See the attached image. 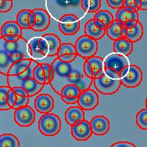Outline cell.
Listing matches in <instances>:
<instances>
[{
	"label": "cell",
	"instance_id": "6da1fadb",
	"mask_svg": "<svg viewBox=\"0 0 147 147\" xmlns=\"http://www.w3.org/2000/svg\"><path fill=\"white\" fill-rule=\"evenodd\" d=\"M85 60L79 56L72 63L62 62L57 57L54 59L51 64L54 71V78L50 85L55 92L60 95L63 88L67 85H77L82 92L90 88L94 79L85 74Z\"/></svg>",
	"mask_w": 147,
	"mask_h": 147
},
{
	"label": "cell",
	"instance_id": "7a4b0ae2",
	"mask_svg": "<svg viewBox=\"0 0 147 147\" xmlns=\"http://www.w3.org/2000/svg\"><path fill=\"white\" fill-rule=\"evenodd\" d=\"M96 90L102 95H113L121 86V74L110 68H105V74L93 81Z\"/></svg>",
	"mask_w": 147,
	"mask_h": 147
},
{
	"label": "cell",
	"instance_id": "3957f363",
	"mask_svg": "<svg viewBox=\"0 0 147 147\" xmlns=\"http://www.w3.org/2000/svg\"><path fill=\"white\" fill-rule=\"evenodd\" d=\"M0 50L6 53L14 61L31 59L29 54L28 42L22 37L14 42H9L3 37H0Z\"/></svg>",
	"mask_w": 147,
	"mask_h": 147
},
{
	"label": "cell",
	"instance_id": "277c9868",
	"mask_svg": "<svg viewBox=\"0 0 147 147\" xmlns=\"http://www.w3.org/2000/svg\"><path fill=\"white\" fill-rule=\"evenodd\" d=\"M81 3L82 0H46V6L49 13L58 20L60 12H63V16L69 13L75 14V8L82 7Z\"/></svg>",
	"mask_w": 147,
	"mask_h": 147
},
{
	"label": "cell",
	"instance_id": "5b68a950",
	"mask_svg": "<svg viewBox=\"0 0 147 147\" xmlns=\"http://www.w3.org/2000/svg\"><path fill=\"white\" fill-rule=\"evenodd\" d=\"M61 120L55 113L42 114L38 121V130L42 135L49 137L57 136L61 130Z\"/></svg>",
	"mask_w": 147,
	"mask_h": 147
},
{
	"label": "cell",
	"instance_id": "8992f818",
	"mask_svg": "<svg viewBox=\"0 0 147 147\" xmlns=\"http://www.w3.org/2000/svg\"><path fill=\"white\" fill-rule=\"evenodd\" d=\"M75 47L78 56L87 59L96 56L98 51V42L85 34L77 39Z\"/></svg>",
	"mask_w": 147,
	"mask_h": 147
},
{
	"label": "cell",
	"instance_id": "52a82bcc",
	"mask_svg": "<svg viewBox=\"0 0 147 147\" xmlns=\"http://www.w3.org/2000/svg\"><path fill=\"white\" fill-rule=\"evenodd\" d=\"M142 71L136 65L127 66L121 73L122 85L127 88L138 87L142 82Z\"/></svg>",
	"mask_w": 147,
	"mask_h": 147
},
{
	"label": "cell",
	"instance_id": "ba28073f",
	"mask_svg": "<svg viewBox=\"0 0 147 147\" xmlns=\"http://www.w3.org/2000/svg\"><path fill=\"white\" fill-rule=\"evenodd\" d=\"M62 42L59 37L55 34H45L41 37L40 49L45 57L57 56Z\"/></svg>",
	"mask_w": 147,
	"mask_h": 147
},
{
	"label": "cell",
	"instance_id": "9c48e42d",
	"mask_svg": "<svg viewBox=\"0 0 147 147\" xmlns=\"http://www.w3.org/2000/svg\"><path fill=\"white\" fill-rule=\"evenodd\" d=\"M81 27L79 17L75 14H65L58 20V28L64 35H74L77 34Z\"/></svg>",
	"mask_w": 147,
	"mask_h": 147
},
{
	"label": "cell",
	"instance_id": "30bf717a",
	"mask_svg": "<svg viewBox=\"0 0 147 147\" xmlns=\"http://www.w3.org/2000/svg\"><path fill=\"white\" fill-rule=\"evenodd\" d=\"M14 121L20 127H30L35 121V112L28 105L15 110Z\"/></svg>",
	"mask_w": 147,
	"mask_h": 147
},
{
	"label": "cell",
	"instance_id": "8fae6325",
	"mask_svg": "<svg viewBox=\"0 0 147 147\" xmlns=\"http://www.w3.org/2000/svg\"><path fill=\"white\" fill-rule=\"evenodd\" d=\"M105 68H110L121 74L122 71L130 65L129 59L121 54L112 53L107 55L104 59Z\"/></svg>",
	"mask_w": 147,
	"mask_h": 147
},
{
	"label": "cell",
	"instance_id": "7c38bea8",
	"mask_svg": "<svg viewBox=\"0 0 147 147\" xmlns=\"http://www.w3.org/2000/svg\"><path fill=\"white\" fill-rule=\"evenodd\" d=\"M99 102L98 94L92 89L88 88L82 92L78 97V105L84 110H93L96 109Z\"/></svg>",
	"mask_w": 147,
	"mask_h": 147
},
{
	"label": "cell",
	"instance_id": "4fadbf2b",
	"mask_svg": "<svg viewBox=\"0 0 147 147\" xmlns=\"http://www.w3.org/2000/svg\"><path fill=\"white\" fill-rule=\"evenodd\" d=\"M71 136L75 140L78 141H86L92 136V130L90 122L84 120L78 122L76 125L71 126Z\"/></svg>",
	"mask_w": 147,
	"mask_h": 147
},
{
	"label": "cell",
	"instance_id": "5bb4252c",
	"mask_svg": "<svg viewBox=\"0 0 147 147\" xmlns=\"http://www.w3.org/2000/svg\"><path fill=\"white\" fill-rule=\"evenodd\" d=\"M55 102L53 96L49 94H38L34 99V108L40 113H51L53 110Z\"/></svg>",
	"mask_w": 147,
	"mask_h": 147
},
{
	"label": "cell",
	"instance_id": "9a60e30c",
	"mask_svg": "<svg viewBox=\"0 0 147 147\" xmlns=\"http://www.w3.org/2000/svg\"><path fill=\"white\" fill-rule=\"evenodd\" d=\"M38 63V61L34 60L28 70H27L24 73L16 76H7V85L11 88L15 87H22L26 81L33 78V71Z\"/></svg>",
	"mask_w": 147,
	"mask_h": 147
},
{
	"label": "cell",
	"instance_id": "2e32d148",
	"mask_svg": "<svg viewBox=\"0 0 147 147\" xmlns=\"http://www.w3.org/2000/svg\"><path fill=\"white\" fill-rule=\"evenodd\" d=\"M92 130L96 136H105L110 131V121L105 116L98 115L92 118L90 121Z\"/></svg>",
	"mask_w": 147,
	"mask_h": 147
},
{
	"label": "cell",
	"instance_id": "e0dca14e",
	"mask_svg": "<svg viewBox=\"0 0 147 147\" xmlns=\"http://www.w3.org/2000/svg\"><path fill=\"white\" fill-rule=\"evenodd\" d=\"M36 16V23L31 30L34 31H44L50 25V14L44 9H32Z\"/></svg>",
	"mask_w": 147,
	"mask_h": 147
},
{
	"label": "cell",
	"instance_id": "ac0fdd59",
	"mask_svg": "<svg viewBox=\"0 0 147 147\" xmlns=\"http://www.w3.org/2000/svg\"><path fill=\"white\" fill-rule=\"evenodd\" d=\"M82 93V90L77 85H67L63 87L59 96L63 102L67 104L78 103V97Z\"/></svg>",
	"mask_w": 147,
	"mask_h": 147
},
{
	"label": "cell",
	"instance_id": "d6986e66",
	"mask_svg": "<svg viewBox=\"0 0 147 147\" xmlns=\"http://www.w3.org/2000/svg\"><path fill=\"white\" fill-rule=\"evenodd\" d=\"M78 57L75 45L68 42L62 43L57 54V58L59 60L64 63H72Z\"/></svg>",
	"mask_w": 147,
	"mask_h": 147
},
{
	"label": "cell",
	"instance_id": "ffe728a7",
	"mask_svg": "<svg viewBox=\"0 0 147 147\" xmlns=\"http://www.w3.org/2000/svg\"><path fill=\"white\" fill-rule=\"evenodd\" d=\"M64 118L68 125L72 126L85 120V112L80 107H71L66 110Z\"/></svg>",
	"mask_w": 147,
	"mask_h": 147
},
{
	"label": "cell",
	"instance_id": "44dd1931",
	"mask_svg": "<svg viewBox=\"0 0 147 147\" xmlns=\"http://www.w3.org/2000/svg\"><path fill=\"white\" fill-rule=\"evenodd\" d=\"M113 50L117 53L127 57L133 51V42L126 38H121L117 41H114Z\"/></svg>",
	"mask_w": 147,
	"mask_h": 147
},
{
	"label": "cell",
	"instance_id": "7402d4cb",
	"mask_svg": "<svg viewBox=\"0 0 147 147\" xmlns=\"http://www.w3.org/2000/svg\"><path fill=\"white\" fill-rule=\"evenodd\" d=\"M85 35L90 37L92 38H94L96 40L101 39L102 37L105 36L107 34V30L99 28L96 26L95 20L91 19L86 22L85 25Z\"/></svg>",
	"mask_w": 147,
	"mask_h": 147
},
{
	"label": "cell",
	"instance_id": "603a6c76",
	"mask_svg": "<svg viewBox=\"0 0 147 147\" xmlns=\"http://www.w3.org/2000/svg\"><path fill=\"white\" fill-rule=\"evenodd\" d=\"M33 61L34 60L32 59H24L15 61L9 69L7 76H16L24 73L27 70H28Z\"/></svg>",
	"mask_w": 147,
	"mask_h": 147
},
{
	"label": "cell",
	"instance_id": "cb8c5ba5",
	"mask_svg": "<svg viewBox=\"0 0 147 147\" xmlns=\"http://www.w3.org/2000/svg\"><path fill=\"white\" fill-rule=\"evenodd\" d=\"M8 35H17L21 37L22 28L17 21L9 20L3 24L1 28V37L8 36Z\"/></svg>",
	"mask_w": 147,
	"mask_h": 147
},
{
	"label": "cell",
	"instance_id": "d4e9b609",
	"mask_svg": "<svg viewBox=\"0 0 147 147\" xmlns=\"http://www.w3.org/2000/svg\"><path fill=\"white\" fill-rule=\"evenodd\" d=\"M40 40H41V37H34L28 41L30 57L31 59L35 61L42 59L44 57H45L40 49Z\"/></svg>",
	"mask_w": 147,
	"mask_h": 147
},
{
	"label": "cell",
	"instance_id": "484cf974",
	"mask_svg": "<svg viewBox=\"0 0 147 147\" xmlns=\"http://www.w3.org/2000/svg\"><path fill=\"white\" fill-rule=\"evenodd\" d=\"M139 13L138 11L128 12L125 7L119 9L116 13V20L117 21H121L124 24L129 20L139 21Z\"/></svg>",
	"mask_w": 147,
	"mask_h": 147
},
{
	"label": "cell",
	"instance_id": "4316f807",
	"mask_svg": "<svg viewBox=\"0 0 147 147\" xmlns=\"http://www.w3.org/2000/svg\"><path fill=\"white\" fill-rule=\"evenodd\" d=\"M143 33H144L143 27L141 23L139 21L136 24V26H134L133 28L127 30V35L125 38L130 40L132 42H137L142 38Z\"/></svg>",
	"mask_w": 147,
	"mask_h": 147
},
{
	"label": "cell",
	"instance_id": "83f0119b",
	"mask_svg": "<svg viewBox=\"0 0 147 147\" xmlns=\"http://www.w3.org/2000/svg\"><path fill=\"white\" fill-rule=\"evenodd\" d=\"M15 61L10 56L5 52L0 50V73L3 75H8L9 71Z\"/></svg>",
	"mask_w": 147,
	"mask_h": 147
},
{
	"label": "cell",
	"instance_id": "f1b7e54d",
	"mask_svg": "<svg viewBox=\"0 0 147 147\" xmlns=\"http://www.w3.org/2000/svg\"><path fill=\"white\" fill-rule=\"evenodd\" d=\"M0 147H20V143L17 136L6 133L0 136Z\"/></svg>",
	"mask_w": 147,
	"mask_h": 147
},
{
	"label": "cell",
	"instance_id": "f546056e",
	"mask_svg": "<svg viewBox=\"0 0 147 147\" xmlns=\"http://www.w3.org/2000/svg\"><path fill=\"white\" fill-rule=\"evenodd\" d=\"M23 88H24L28 92L29 97H32V96L38 95L41 91L44 88V85H41L38 82H37L34 78H31V79L26 81L22 86Z\"/></svg>",
	"mask_w": 147,
	"mask_h": 147
},
{
	"label": "cell",
	"instance_id": "4dcf8cb0",
	"mask_svg": "<svg viewBox=\"0 0 147 147\" xmlns=\"http://www.w3.org/2000/svg\"><path fill=\"white\" fill-rule=\"evenodd\" d=\"M122 26L119 24L118 21L117 20H113V22L110 25V27L107 28V34L110 39L113 41H117L123 38L121 31Z\"/></svg>",
	"mask_w": 147,
	"mask_h": 147
},
{
	"label": "cell",
	"instance_id": "1f68e13d",
	"mask_svg": "<svg viewBox=\"0 0 147 147\" xmlns=\"http://www.w3.org/2000/svg\"><path fill=\"white\" fill-rule=\"evenodd\" d=\"M86 61L89 63V65L92 67V73H93V78H95L96 74L99 73V71L105 69L104 59H102L101 57L95 56L93 57H91L89 59H87Z\"/></svg>",
	"mask_w": 147,
	"mask_h": 147
},
{
	"label": "cell",
	"instance_id": "d6a6232c",
	"mask_svg": "<svg viewBox=\"0 0 147 147\" xmlns=\"http://www.w3.org/2000/svg\"><path fill=\"white\" fill-rule=\"evenodd\" d=\"M82 7L86 13H97L102 6L101 0H82Z\"/></svg>",
	"mask_w": 147,
	"mask_h": 147
},
{
	"label": "cell",
	"instance_id": "836d02e7",
	"mask_svg": "<svg viewBox=\"0 0 147 147\" xmlns=\"http://www.w3.org/2000/svg\"><path fill=\"white\" fill-rule=\"evenodd\" d=\"M93 19L101 21L107 28L110 27V24L114 20L113 14L107 10H99V11H98L97 13H96Z\"/></svg>",
	"mask_w": 147,
	"mask_h": 147
},
{
	"label": "cell",
	"instance_id": "e575fe53",
	"mask_svg": "<svg viewBox=\"0 0 147 147\" xmlns=\"http://www.w3.org/2000/svg\"><path fill=\"white\" fill-rule=\"evenodd\" d=\"M31 11L32 10H31V9H21L17 14L16 21L21 27L22 29H31L30 26H29L28 19L29 15L31 13Z\"/></svg>",
	"mask_w": 147,
	"mask_h": 147
},
{
	"label": "cell",
	"instance_id": "d590c367",
	"mask_svg": "<svg viewBox=\"0 0 147 147\" xmlns=\"http://www.w3.org/2000/svg\"><path fill=\"white\" fill-rule=\"evenodd\" d=\"M10 90L11 88L8 85L0 86V110H9L11 109L7 100L8 93Z\"/></svg>",
	"mask_w": 147,
	"mask_h": 147
},
{
	"label": "cell",
	"instance_id": "8d00e7d4",
	"mask_svg": "<svg viewBox=\"0 0 147 147\" xmlns=\"http://www.w3.org/2000/svg\"><path fill=\"white\" fill-rule=\"evenodd\" d=\"M136 125L142 130H147V109H142L136 115Z\"/></svg>",
	"mask_w": 147,
	"mask_h": 147
},
{
	"label": "cell",
	"instance_id": "74e56055",
	"mask_svg": "<svg viewBox=\"0 0 147 147\" xmlns=\"http://www.w3.org/2000/svg\"><path fill=\"white\" fill-rule=\"evenodd\" d=\"M33 78L41 85H45V74L42 63H38L33 71Z\"/></svg>",
	"mask_w": 147,
	"mask_h": 147
},
{
	"label": "cell",
	"instance_id": "f35d334b",
	"mask_svg": "<svg viewBox=\"0 0 147 147\" xmlns=\"http://www.w3.org/2000/svg\"><path fill=\"white\" fill-rule=\"evenodd\" d=\"M29 99L30 97L29 96H17V101L15 103V106L13 107V110H17L20 107H24L28 105L29 102Z\"/></svg>",
	"mask_w": 147,
	"mask_h": 147
},
{
	"label": "cell",
	"instance_id": "ab89813d",
	"mask_svg": "<svg viewBox=\"0 0 147 147\" xmlns=\"http://www.w3.org/2000/svg\"><path fill=\"white\" fill-rule=\"evenodd\" d=\"M13 0H0V12L7 13L13 7Z\"/></svg>",
	"mask_w": 147,
	"mask_h": 147
},
{
	"label": "cell",
	"instance_id": "60d3db41",
	"mask_svg": "<svg viewBox=\"0 0 147 147\" xmlns=\"http://www.w3.org/2000/svg\"><path fill=\"white\" fill-rule=\"evenodd\" d=\"M107 3L110 8L119 9L124 7L125 0H107Z\"/></svg>",
	"mask_w": 147,
	"mask_h": 147
},
{
	"label": "cell",
	"instance_id": "b9f144b4",
	"mask_svg": "<svg viewBox=\"0 0 147 147\" xmlns=\"http://www.w3.org/2000/svg\"><path fill=\"white\" fill-rule=\"evenodd\" d=\"M42 66L45 74V85H49L50 84V73H51L52 66L46 63H42Z\"/></svg>",
	"mask_w": 147,
	"mask_h": 147
},
{
	"label": "cell",
	"instance_id": "7bdbcfd3",
	"mask_svg": "<svg viewBox=\"0 0 147 147\" xmlns=\"http://www.w3.org/2000/svg\"><path fill=\"white\" fill-rule=\"evenodd\" d=\"M17 99V95L15 93V92L11 88V90L9 92L8 97H7V100H8V103L11 109H13V107L15 106L16 101Z\"/></svg>",
	"mask_w": 147,
	"mask_h": 147
},
{
	"label": "cell",
	"instance_id": "ee69618b",
	"mask_svg": "<svg viewBox=\"0 0 147 147\" xmlns=\"http://www.w3.org/2000/svg\"><path fill=\"white\" fill-rule=\"evenodd\" d=\"M110 147H137L136 145H134L132 142L127 141H121L117 142L110 146Z\"/></svg>",
	"mask_w": 147,
	"mask_h": 147
},
{
	"label": "cell",
	"instance_id": "f6af8a7d",
	"mask_svg": "<svg viewBox=\"0 0 147 147\" xmlns=\"http://www.w3.org/2000/svg\"><path fill=\"white\" fill-rule=\"evenodd\" d=\"M13 90L14 91L15 93L17 94V96H29L28 92H27L25 88H23V87H15V88H13Z\"/></svg>",
	"mask_w": 147,
	"mask_h": 147
},
{
	"label": "cell",
	"instance_id": "bcb514c9",
	"mask_svg": "<svg viewBox=\"0 0 147 147\" xmlns=\"http://www.w3.org/2000/svg\"><path fill=\"white\" fill-rule=\"evenodd\" d=\"M84 71H85V74L87 75L88 77H89L90 78H93V73H92V67H91V66L89 65V63H88L86 60H85V65H84Z\"/></svg>",
	"mask_w": 147,
	"mask_h": 147
},
{
	"label": "cell",
	"instance_id": "7dc6e473",
	"mask_svg": "<svg viewBox=\"0 0 147 147\" xmlns=\"http://www.w3.org/2000/svg\"><path fill=\"white\" fill-rule=\"evenodd\" d=\"M124 7H128V8L134 9L136 11H139V9L138 7L136 6V2L135 0H125V3H124Z\"/></svg>",
	"mask_w": 147,
	"mask_h": 147
},
{
	"label": "cell",
	"instance_id": "c3c4849f",
	"mask_svg": "<svg viewBox=\"0 0 147 147\" xmlns=\"http://www.w3.org/2000/svg\"><path fill=\"white\" fill-rule=\"evenodd\" d=\"M28 23L30 28H31V29H32V28L34 27L35 23H36V16H35V14H34V13L33 11H31V13L29 15Z\"/></svg>",
	"mask_w": 147,
	"mask_h": 147
},
{
	"label": "cell",
	"instance_id": "681fc988",
	"mask_svg": "<svg viewBox=\"0 0 147 147\" xmlns=\"http://www.w3.org/2000/svg\"><path fill=\"white\" fill-rule=\"evenodd\" d=\"M4 39L9 42H14L20 39L21 37L17 36V35H8V36L3 37Z\"/></svg>",
	"mask_w": 147,
	"mask_h": 147
},
{
	"label": "cell",
	"instance_id": "f907efd6",
	"mask_svg": "<svg viewBox=\"0 0 147 147\" xmlns=\"http://www.w3.org/2000/svg\"><path fill=\"white\" fill-rule=\"evenodd\" d=\"M138 22H139V21H136V20H129V21L125 23V25L127 27V29H129L133 28L134 26H136V24Z\"/></svg>",
	"mask_w": 147,
	"mask_h": 147
},
{
	"label": "cell",
	"instance_id": "816d5d0a",
	"mask_svg": "<svg viewBox=\"0 0 147 147\" xmlns=\"http://www.w3.org/2000/svg\"><path fill=\"white\" fill-rule=\"evenodd\" d=\"M94 20H95V19H94ZM95 23H96V26H97L99 28L103 29V30H107V28L105 27L104 24H103L101 21H99V20H95Z\"/></svg>",
	"mask_w": 147,
	"mask_h": 147
},
{
	"label": "cell",
	"instance_id": "f5cc1de1",
	"mask_svg": "<svg viewBox=\"0 0 147 147\" xmlns=\"http://www.w3.org/2000/svg\"><path fill=\"white\" fill-rule=\"evenodd\" d=\"M127 30H128V29L127 28V27H126L125 24L122 26L121 31H122V37H123V38H125V37H126V35H127Z\"/></svg>",
	"mask_w": 147,
	"mask_h": 147
},
{
	"label": "cell",
	"instance_id": "db71d44e",
	"mask_svg": "<svg viewBox=\"0 0 147 147\" xmlns=\"http://www.w3.org/2000/svg\"><path fill=\"white\" fill-rule=\"evenodd\" d=\"M142 10H147V0H141Z\"/></svg>",
	"mask_w": 147,
	"mask_h": 147
},
{
	"label": "cell",
	"instance_id": "11a10c76",
	"mask_svg": "<svg viewBox=\"0 0 147 147\" xmlns=\"http://www.w3.org/2000/svg\"><path fill=\"white\" fill-rule=\"evenodd\" d=\"M135 2H136V6L138 7V9H141V6H142L141 0H135Z\"/></svg>",
	"mask_w": 147,
	"mask_h": 147
},
{
	"label": "cell",
	"instance_id": "9f6ffc18",
	"mask_svg": "<svg viewBox=\"0 0 147 147\" xmlns=\"http://www.w3.org/2000/svg\"><path fill=\"white\" fill-rule=\"evenodd\" d=\"M146 108L147 109V98H146Z\"/></svg>",
	"mask_w": 147,
	"mask_h": 147
}]
</instances>
